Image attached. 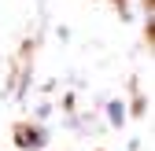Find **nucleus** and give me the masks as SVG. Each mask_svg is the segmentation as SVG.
Instances as JSON below:
<instances>
[{"label":"nucleus","mask_w":155,"mask_h":151,"mask_svg":"<svg viewBox=\"0 0 155 151\" xmlns=\"http://www.w3.org/2000/svg\"><path fill=\"white\" fill-rule=\"evenodd\" d=\"M15 144H18V147H41V144H45V140H41V129L18 122V125H15Z\"/></svg>","instance_id":"obj_1"}]
</instances>
